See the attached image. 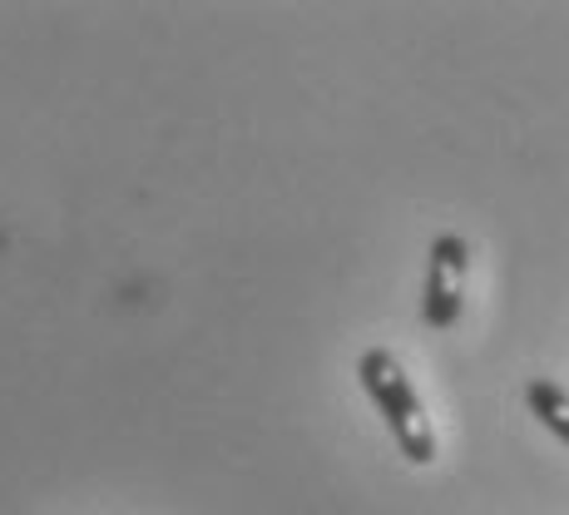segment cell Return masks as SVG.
Instances as JSON below:
<instances>
[{
    "instance_id": "6da1fadb",
    "label": "cell",
    "mask_w": 569,
    "mask_h": 515,
    "mask_svg": "<svg viewBox=\"0 0 569 515\" xmlns=\"http://www.w3.org/2000/svg\"><path fill=\"white\" fill-rule=\"evenodd\" d=\"M357 377H362L367 397L377 402L381 422H387L391 442L401 446V456H407L411 466H431L436 462V432H431V416H426L421 397H416L407 367H401L387 347H371V353H362V362H357Z\"/></svg>"
},
{
    "instance_id": "7a4b0ae2",
    "label": "cell",
    "mask_w": 569,
    "mask_h": 515,
    "mask_svg": "<svg viewBox=\"0 0 569 515\" xmlns=\"http://www.w3.org/2000/svg\"><path fill=\"white\" fill-rule=\"evenodd\" d=\"M466 268H470L466 238H461V234H441V238H436V244H431V258H426V298H421L426 327L446 333V327L461 317Z\"/></svg>"
},
{
    "instance_id": "3957f363",
    "label": "cell",
    "mask_w": 569,
    "mask_h": 515,
    "mask_svg": "<svg viewBox=\"0 0 569 515\" xmlns=\"http://www.w3.org/2000/svg\"><path fill=\"white\" fill-rule=\"evenodd\" d=\"M525 402H530V412L540 416L545 432H555L569 446V392L555 387V382H545V377H535L530 387H525Z\"/></svg>"
}]
</instances>
